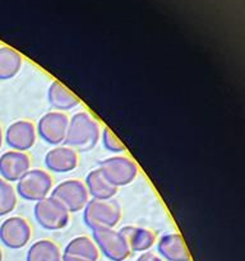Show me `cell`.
<instances>
[{
    "mask_svg": "<svg viewBox=\"0 0 245 261\" xmlns=\"http://www.w3.org/2000/svg\"><path fill=\"white\" fill-rule=\"evenodd\" d=\"M101 137V126L89 112L82 111L69 119L65 140L68 145L78 148L81 152L93 149Z\"/></svg>",
    "mask_w": 245,
    "mask_h": 261,
    "instance_id": "obj_1",
    "label": "cell"
},
{
    "mask_svg": "<svg viewBox=\"0 0 245 261\" xmlns=\"http://www.w3.org/2000/svg\"><path fill=\"white\" fill-rule=\"evenodd\" d=\"M121 219V209L115 201L92 199L83 209V221L92 231L114 228Z\"/></svg>",
    "mask_w": 245,
    "mask_h": 261,
    "instance_id": "obj_2",
    "label": "cell"
},
{
    "mask_svg": "<svg viewBox=\"0 0 245 261\" xmlns=\"http://www.w3.org/2000/svg\"><path fill=\"white\" fill-rule=\"evenodd\" d=\"M99 170L115 188L130 185L139 172L137 163L125 155H115L101 161L99 163Z\"/></svg>",
    "mask_w": 245,
    "mask_h": 261,
    "instance_id": "obj_3",
    "label": "cell"
},
{
    "mask_svg": "<svg viewBox=\"0 0 245 261\" xmlns=\"http://www.w3.org/2000/svg\"><path fill=\"white\" fill-rule=\"evenodd\" d=\"M33 213L37 223L47 231L65 228L70 219L68 209L53 196H46L42 200L36 201Z\"/></svg>",
    "mask_w": 245,
    "mask_h": 261,
    "instance_id": "obj_4",
    "label": "cell"
},
{
    "mask_svg": "<svg viewBox=\"0 0 245 261\" xmlns=\"http://www.w3.org/2000/svg\"><path fill=\"white\" fill-rule=\"evenodd\" d=\"M53 189V177L42 170H30L17 182V193L28 201H40Z\"/></svg>",
    "mask_w": 245,
    "mask_h": 261,
    "instance_id": "obj_5",
    "label": "cell"
},
{
    "mask_svg": "<svg viewBox=\"0 0 245 261\" xmlns=\"http://www.w3.org/2000/svg\"><path fill=\"white\" fill-rule=\"evenodd\" d=\"M93 242L99 251L111 261H125L132 252L122 234L114 228L94 229Z\"/></svg>",
    "mask_w": 245,
    "mask_h": 261,
    "instance_id": "obj_6",
    "label": "cell"
},
{
    "mask_svg": "<svg viewBox=\"0 0 245 261\" xmlns=\"http://www.w3.org/2000/svg\"><path fill=\"white\" fill-rule=\"evenodd\" d=\"M51 196L60 201L69 213H77L84 209L89 201V194L86 185L79 180H65L59 184Z\"/></svg>",
    "mask_w": 245,
    "mask_h": 261,
    "instance_id": "obj_7",
    "label": "cell"
},
{
    "mask_svg": "<svg viewBox=\"0 0 245 261\" xmlns=\"http://www.w3.org/2000/svg\"><path fill=\"white\" fill-rule=\"evenodd\" d=\"M69 117L60 111H51L43 115L37 125V133L47 144L58 145L65 140Z\"/></svg>",
    "mask_w": 245,
    "mask_h": 261,
    "instance_id": "obj_8",
    "label": "cell"
},
{
    "mask_svg": "<svg viewBox=\"0 0 245 261\" xmlns=\"http://www.w3.org/2000/svg\"><path fill=\"white\" fill-rule=\"evenodd\" d=\"M31 226L22 217H10L0 226V241L12 250L24 247L31 240Z\"/></svg>",
    "mask_w": 245,
    "mask_h": 261,
    "instance_id": "obj_9",
    "label": "cell"
},
{
    "mask_svg": "<svg viewBox=\"0 0 245 261\" xmlns=\"http://www.w3.org/2000/svg\"><path fill=\"white\" fill-rule=\"evenodd\" d=\"M5 142L17 152H26L36 143V127L27 120H18L10 124L5 132Z\"/></svg>",
    "mask_w": 245,
    "mask_h": 261,
    "instance_id": "obj_10",
    "label": "cell"
},
{
    "mask_svg": "<svg viewBox=\"0 0 245 261\" xmlns=\"http://www.w3.org/2000/svg\"><path fill=\"white\" fill-rule=\"evenodd\" d=\"M31 170V158L27 153L10 150L0 157V175L8 182H15Z\"/></svg>",
    "mask_w": 245,
    "mask_h": 261,
    "instance_id": "obj_11",
    "label": "cell"
},
{
    "mask_svg": "<svg viewBox=\"0 0 245 261\" xmlns=\"http://www.w3.org/2000/svg\"><path fill=\"white\" fill-rule=\"evenodd\" d=\"M78 153L70 147H56L45 155V165L48 171L55 173H66L76 170L78 166Z\"/></svg>",
    "mask_w": 245,
    "mask_h": 261,
    "instance_id": "obj_12",
    "label": "cell"
},
{
    "mask_svg": "<svg viewBox=\"0 0 245 261\" xmlns=\"http://www.w3.org/2000/svg\"><path fill=\"white\" fill-rule=\"evenodd\" d=\"M158 254L167 261H190V252L179 233L163 234L157 244Z\"/></svg>",
    "mask_w": 245,
    "mask_h": 261,
    "instance_id": "obj_13",
    "label": "cell"
},
{
    "mask_svg": "<svg viewBox=\"0 0 245 261\" xmlns=\"http://www.w3.org/2000/svg\"><path fill=\"white\" fill-rule=\"evenodd\" d=\"M119 232L127 241L130 251L133 252H147L156 244L155 232L148 228L125 226Z\"/></svg>",
    "mask_w": 245,
    "mask_h": 261,
    "instance_id": "obj_14",
    "label": "cell"
},
{
    "mask_svg": "<svg viewBox=\"0 0 245 261\" xmlns=\"http://www.w3.org/2000/svg\"><path fill=\"white\" fill-rule=\"evenodd\" d=\"M86 188L92 199L97 200H111L117 193V188L112 186L106 180L99 168L91 171L86 177Z\"/></svg>",
    "mask_w": 245,
    "mask_h": 261,
    "instance_id": "obj_15",
    "label": "cell"
},
{
    "mask_svg": "<svg viewBox=\"0 0 245 261\" xmlns=\"http://www.w3.org/2000/svg\"><path fill=\"white\" fill-rule=\"evenodd\" d=\"M63 255L84 261H97L100 257V251L96 244L89 237L79 236L69 241V244L64 249Z\"/></svg>",
    "mask_w": 245,
    "mask_h": 261,
    "instance_id": "obj_16",
    "label": "cell"
},
{
    "mask_svg": "<svg viewBox=\"0 0 245 261\" xmlns=\"http://www.w3.org/2000/svg\"><path fill=\"white\" fill-rule=\"evenodd\" d=\"M47 98L48 103L59 111H68L81 103L78 97L59 82H53L48 87Z\"/></svg>",
    "mask_w": 245,
    "mask_h": 261,
    "instance_id": "obj_17",
    "label": "cell"
},
{
    "mask_svg": "<svg viewBox=\"0 0 245 261\" xmlns=\"http://www.w3.org/2000/svg\"><path fill=\"white\" fill-rule=\"evenodd\" d=\"M22 65L23 58L18 51L9 46H0V81L14 78Z\"/></svg>",
    "mask_w": 245,
    "mask_h": 261,
    "instance_id": "obj_18",
    "label": "cell"
},
{
    "mask_svg": "<svg viewBox=\"0 0 245 261\" xmlns=\"http://www.w3.org/2000/svg\"><path fill=\"white\" fill-rule=\"evenodd\" d=\"M26 261H63V254L51 240H40L31 245Z\"/></svg>",
    "mask_w": 245,
    "mask_h": 261,
    "instance_id": "obj_19",
    "label": "cell"
},
{
    "mask_svg": "<svg viewBox=\"0 0 245 261\" xmlns=\"http://www.w3.org/2000/svg\"><path fill=\"white\" fill-rule=\"evenodd\" d=\"M17 205V193L12 184L0 178V217L12 213Z\"/></svg>",
    "mask_w": 245,
    "mask_h": 261,
    "instance_id": "obj_20",
    "label": "cell"
},
{
    "mask_svg": "<svg viewBox=\"0 0 245 261\" xmlns=\"http://www.w3.org/2000/svg\"><path fill=\"white\" fill-rule=\"evenodd\" d=\"M102 143H104V147L106 148L109 152H125V145L120 142L119 138H117L109 127H104V132H102Z\"/></svg>",
    "mask_w": 245,
    "mask_h": 261,
    "instance_id": "obj_21",
    "label": "cell"
},
{
    "mask_svg": "<svg viewBox=\"0 0 245 261\" xmlns=\"http://www.w3.org/2000/svg\"><path fill=\"white\" fill-rule=\"evenodd\" d=\"M135 261H163V260L161 259L160 256H157L156 254H153V252L147 251V252H143V254L140 255V256Z\"/></svg>",
    "mask_w": 245,
    "mask_h": 261,
    "instance_id": "obj_22",
    "label": "cell"
},
{
    "mask_svg": "<svg viewBox=\"0 0 245 261\" xmlns=\"http://www.w3.org/2000/svg\"><path fill=\"white\" fill-rule=\"evenodd\" d=\"M63 261H84L81 259H77V257H71V256H66V255H63Z\"/></svg>",
    "mask_w": 245,
    "mask_h": 261,
    "instance_id": "obj_23",
    "label": "cell"
},
{
    "mask_svg": "<svg viewBox=\"0 0 245 261\" xmlns=\"http://www.w3.org/2000/svg\"><path fill=\"white\" fill-rule=\"evenodd\" d=\"M3 145V130H2V126H0V148H2Z\"/></svg>",
    "mask_w": 245,
    "mask_h": 261,
    "instance_id": "obj_24",
    "label": "cell"
},
{
    "mask_svg": "<svg viewBox=\"0 0 245 261\" xmlns=\"http://www.w3.org/2000/svg\"><path fill=\"white\" fill-rule=\"evenodd\" d=\"M0 261H3V252H2V250H0Z\"/></svg>",
    "mask_w": 245,
    "mask_h": 261,
    "instance_id": "obj_25",
    "label": "cell"
}]
</instances>
